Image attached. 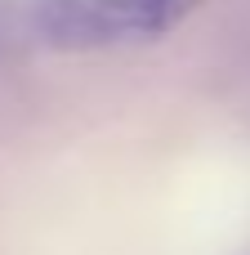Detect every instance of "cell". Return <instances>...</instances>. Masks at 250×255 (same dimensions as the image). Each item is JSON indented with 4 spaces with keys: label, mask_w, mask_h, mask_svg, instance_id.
<instances>
[{
    "label": "cell",
    "mask_w": 250,
    "mask_h": 255,
    "mask_svg": "<svg viewBox=\"0 0 250 255\" xmlns=\"http://www.w3.org/2000/svg\"><path fill=\"white\" fill-rule=\"evenodd\" d=\"M210 0H36V36L54 49H116L161 40Z\"/></svg>",
    "instance_id": "1"
}]
</instances>
